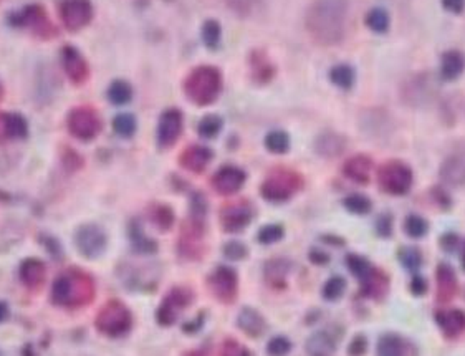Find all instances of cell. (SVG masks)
I'll return each instance as SVG.
<instances>
[{"label": "cell", "instance_id": "cell-6", "mask_svg": "<svg viewBox=\"0 0 465 356\" xmlns=\"http://www.w3.org/2000/svg\"><path fill=\"white\" fill-rule=\"evenodd\" d=\"M302 188V177L290 169H277L263 181L260 192L269 202H285Z\"/></svg>", "mask_w": 465, "mask_h": 356}, {"label": "cell", "instance_id": "cell-24", "mask_svg": "<svg viewBox=\"0 0 465 356\" xmlns=\"http://www.w3.org/2000/svg\"><path fill=\"white\" fill-rule=\"evenodd\" d=\"M439 326L447 337H457L465 330V313L460 310H444L435 315Z\"/></svg>", "mask_w": 465, "mask_h": 356}, {"label": "cell", "instance_id": "cell-20", "mask_svg": "<svg viewBox=\"0 0 465 356\" xmlns=\"http://www.w3.org/2000/svg\"><path fill=\"white\" fill-rule=\"evenodd\" d=\"M336 343H338L336 335L328 330H322L307 339L304 348H307L308 356H333L336 351Z\"/></svg>", "mask_w": 465, "mask_h": 356}, {"label": "cell", "instance_id": "cell-53", "mask_svg": "<svg viewBox=\"0 0 465 356\" xmlns=\"http://www.w3.org/2000/svg\"><path fill=\"white\" fill-rule=\"evenodd\" d=\"M10 113H0V144H3L10 138V126H9Z\"/></svg>", "mask_w": 465, "mask_h": 356}, {"label": "cell", "instance_id": "cell-26", "mask_svg": "<svg viewBox=\"0 0 465 356\" xmlns=\"http://www.w3.org/2000/svg\"><path fill=\"white\" fill-rule=\"evenodd\" d=\"M238 326L245 331L250 337H260L265 331V320L262 318L260 313H257L252 308H244L237 318Z\"/></svg>", "mask_w": 465, "mask_h": 356}, {"label": "cell", "instance_id": "cell-30", "mask_svg": "<svg viewBox=\"0 0 465 356\" xmlns=\"http://www.w3.org/2000/svg\"><path fill=\"white\" fill-rule=\"evenodd\" d=\"M130 239L134 250L139 252V254H152V252L158 250V244L147 237V235L144 234V230L136 222L131 224L130 227Z\"/></svg>", "mask_w": 465, "mask_h": 356}, {"label": "cell", "instance_id": "cell-8", "mask_svg": "<svg viewBox=\"0 0 465 356\" xmlns=\"http://www.w3.org/2000/svg\"><path fill=\"white\" fill-rule=\"evenodd\" d=\"M378 181H380L381 188L388 194L404 196V194L409 192L414 177L409 166L401 163V161H389V163L381 166Z\"/></svg>", "mask_w": 465, "mask_h": 356}, {"label": "cell", "instance_id": "cell-38", "mask_svg": "<svg viewBox=\"0 0 465 356\" xmlns=\"http://www.w3.org/2000/svg\"><path fill=\"white\" fill-rule=\"evenodd\" d=\"M136 128H138V123H136L134 116L130 113H121L113 119V130L121 138H131L136 132Z\"/></svg>", "mask_w": 465, "mask_h": 356}, {"label": "cell", "instance_id": "cell-37", "mask_svg": "<svg viewBox=\"0 0 465 356\" xmlns=\"http://www.w3.org/2000/svg\"><path fill=\"white\" fill-rule=\"evenodd\" d=\"M404 230L409 237L422 239L427 234V230H429V224L421 215L411 214L407 215L404 221Z\"/></svg>", "mask_w": 465, "mask_h": 356}, {"label": "cell", "instance_id": "cell-19", "mask_svg": "<svg viewBox=\"0 0 465 356\" xmlns=\"http://www.w3.org/2000/svg\"><path fill=\"white\" fill-rule=\"evenodd\" d=\"M20 280L30 290H40L47 279V267L40 259H25L20 264Z\"/></svg>", "mask_w": 465, "mask_h": 356}, {"label": "cell", "instance_id": "cell-50", "mask_svg": "<svg viewBox=\"0 0 465 356\" xmlns=\"http://www.w3.org/2000/svg\"><path fill=\"white\" fill-rule=\"evenodd\" d=\"M230 8L240 15H249L260 0H227Z\"/></svg>", "mask_w": 465, "mask_h": 356}, {"label": "cell", "instance_id": "cell-52", "mask_svg": "<svg viewBox=\"0 0 465 356\" xmlns=\"http://www.w3.org/2000/svg\"><path fill=\"white\" fill-rule=\"evenodd\" d=\"M459 244H460L459 235L452 234V232L444 234L442 237H440V247H442L446 252H451V254H454L457 248H459Z\"/></svg>", "mask_w": 465, "mask_h": 356}, {"label": "cell", "instance_id": "cell-13", "mask_svg": "<svg viewBox=\"0 0 465 356\" xmlns=\"http://www.w3.org/2000/svg\"><path fill=\"white\" fill-rule=\"evenodd\" d=\"M61 65L68 80L75 85H83L90 78V65L86 58L75 47L67 45L61 50Z\"/></svg>", "mask_w": 465, "mask_h": 356}, {"label": "cell", "instance_id": "cell-49", "mask_svg": "<svg viewBox=\"0 0 465 356\" xmlns=\"http://www.w3.org/2000/svg\"><path fill=\"white\" fill-rule=\"evenodd\" d=\"M287 270H288L287 264L283 262V260H273V262H270L269 265H267L265 275L270 281H273V280H278L277 275H280V279H283V275H285Z\"/></svg>", "mask_w": 465, "mask_h": 356}, {"label": "cell", "instance_id": "cell-27", "mask_svg": "<svg viewBox=\"0 0 465 356\" xmlns=\"http://www.w3.org/2000/svg\"><path fill=\"white\" fill-rule=\"evenodd\" d=\"M315 149L318 155L324 157H335L343 152L344 139L335 132H323L315 143Z\"/></svg>", "mask_w": 465, "mask_h": 356}, {"label": "cell", "instance_id": "cell-23", "mask_svg": "<svg viewBox=\"0 0 465 356\" xmlns=\"http://www.w3.org/2000/svg\"><path fill=\"white\" fill-rule=\"evenodd\" d=\"M250 72L255 81L258 83H269L275 75V66L267 57L265 52L262 50H255L250 55Z\"/></svg>", "mask_w": 465, "mask_h": 356}, {"label": "cell", "instance_id": "cell-15", "mask_svg": "<svg viewBox=\"0 0 465 356\" xmlns=\"http://www.w3.org/2000/svg\"><path fill=\"white\" fill-rule=\"evenodd\" d=\"M252 217L254 214L250 206L245 202H237V204H230L222 210L220 224L227 232H240L249 226Z\"/></svg>", "mask_w": 465, "mask_h": 356}, {"label": "cell", "instance_id": "cell-56", "mask_svg": "<svg viewBox=\"0 0 465 356\" xmlns=\"http://www.w3.org/2000/svg\"><path fill=\"white\" fill-rule=\"evenodd\" d=\"M411 292L414 295H424L427 292V281L422 277H414L413 284H411Z\"/></svg>", "mask_w": 465, "mask_h": 356}, {"label": "cell", "instance_id": "cell-60", "mask_svg": "<svg viewBox=\"0 0 465 356\" xmlns=\"http://www.w3.org/2000/svg\"><path fill=\"white\" fill-rule=\"evenodd\" d=\"M186 356H207V355H204L203 351H191V353H187Z\"/></svg>", "mask_w": 465, "mask_h": 356}, {"label": "cell", "instance_id": "cell-44", "mask_svg": "<svg viewBox=\"0 0 465 356\" xmlns=\"http://www.w3.org/2000/svg\"><path fill=\"white\" fill-rule=\"evenodd\" d=\"M283 227L278 226V224H269V226H263L257 234V240L263 246H269V244L278 242L280 239L283 237Z\"/></svg>", "mask_w": 465, "mask_h": 356}, {"label": "cell", "instance_id": "cell-47", "mask_svg": "<svg viewBox=\"0 0 465 356\" xmlns=\"http://www.w3.org/2000/svg\"><path fill=\"white\" fill-rule=\"evenodd\" d=\"M224 255L230 260H242L247 255V247L242 242L232 240V242L225 244L224 247Z\"/></svg>", "mask_w": 465, "mask_h": 356}, {"label": "cell", "instance_id": "cell-7", "mask_svg": "<svg viewBox=\"0 0 465 356\" xmlns=\"http://www.w3.org/2000/svg\"><path fill=\"white\" fill-rule=\"evenodd\" d=\"M67 126L70 135L80 141H92L100 135L103 123L93 106H78L70 111Z\"/></svg>", "mask_w": 465, "mask_h": 356}, {"label": "cell", "instance_id": "cell-45", "mask_svg": "<svg viewBox=\"0 0 465 356\" xmlns=\"http://www.w3.org/2000/svg\"><path fill=\"white\" fill-rule=\"evenodd\" d=\"M9 126H10V138L12 139L25 138V136L28 135V123L22 115L10 113Z\"/></svg>", "mask_w": 465, "mask_h": 356}, {"label": "cell", "instance_id": "cell-11", "mask_svg": "<svg viewBox=\"0 0 465 356\" xmlns=\"http://www.w3.org/2000/svg\"><path fill=\"white\" fill-rule=\"evenodd\" d=\"M183 113L176 108H169L161 115L158 124V144L161 148H171L174 146L176 141L179 139L180 132H183Z\"/></svg>", "mask_w": 465, "mask_h": 356}, {"label": "cell", "instance_id": "cell-61", "mask_svg": "<svg viewBox=\"0 0 465 356\" xmlns=\"http://www.w3.org/2000/svg\"><path fill=\"white\" fill-rule=\"evenodd\" d=\"M462 267L465 270V242H464V250H462Z\"/></svg>", "mask_w": 465, "mask_h": 356}, {"label": "cell", "instance_id": "cell-9", "mask_svg": "<svg viewBox=\"0 0 465 356\" xmlns=\"http://www.w3.org/2000/svg\"><path fill=\"white\" fill-rule=\"evenodd\" d=\"M75 246L86 259H96L108 246V237H106V232L96 224H85L75 232Z\"/></svg>", "mask_w": 465, "mask_h": 356}, {"label": "cell", "instance_id": "cell-46", "mask_svg": "<svg viewBox=\"0 0 465 356\" xmlns=\"http://www.w3.org/2000/svg\"><path fill=\"white\" fill-rule=\"evenodd\" d=\"M291 350V343L290 339L285 337H275L269 342V346H267V353L270 356H287Z\"/></svg>", "mask_w": 465, "mask_h": 356}, {"label": "cell", "instance_id": "cell-12", "mask_svg": "<svg viewBox=\"0 0 465 356\" xmlns=\"http://www.w3.org/2000/svg\"><path fill=\"white\" fill-rule=\"evenodd\" d=\"M192 295L186 288H174L172 292L164 298V301L158 310V322L163 326H171L172 323L178 320V315L183 312L186 306L191 304Z\"/></svg>", "mask_w": 465, "mask_h": 356}, {"label": "cell", "instance_id": "cell-48", "mask_svg": "<svg viewBox=\"0 0 465 356\" xmlns=\"http://www.w3.org/2000/svg\"><path fill=\"white\" fill-rule=\"evenodd\" d=\"M222 356H250V351L236 339H227L222 345Z\"/></svg>", "mask_w": 465, "mask_h": 356}, {"label": "cell", "instance_id": "cell-55", "mask_svg": "<svg viewBox=\"0 0 465 356\" xmlns=\"http://www.w3.org/2000/svg\"><path fill=\"white\" fill-rule=\"evenodd\" d=\"M366 351V339L363 337H356L349 345V355L361 356Z\"/></svg>", "mask_w": 465, "mask_h": 356}, {"label": "cell", "instance_id": "cell-33", "mask_svg": "<svg viewBox=\"0 0 465 356\" xmlns=\"http://www.w3.org/2000/svg\"><path fill=\"white\" fill-rule=\"evenodd\" d=\"M133 98V88L131 85L125 80H116L110 85L108 88V99L113 105H126Z\"/></svg>", "mask_w": 465, "mask_h": 356}, {"label": "cell", "instance_id": "cell-62", "mask_svg": "<svg viewBox=\"0 0 465 356\" xmlns=\"http://www.w3.org/2000/svg\"><path fill=\"white\" fill-rule=\"evenodd\" d=\"M3 99V86H2V83H0V101H2Z\"/></svg>", "mask_w": 465, "mask_h": 356}, {"label": "cell", "instance_id": "cell-21", "mask_svg": "<svg viewBox=\"0 0 465 356\" xmlns=\"http://www.w3.org/2000/svg\"><path fill=\"white\" fill-rule=\"evenodd\" d=\"M373 171V161L368 156L358 155L348 159L343 166V172L348 179L358 182V184H368Z\"/></svg>", "mask_w": 465, "mask_h": 356}, {"label": "cell", "instance_id": "cell-39", "mask_svg": "<svg viewBox=\"0 0 465 356\" xmlns=\"http://www.w3.org/2000/svg\"><path fill=\"white\" fill-rule=\"evenodd\" d=\"M222 130V119L217 115H207L200 119L197 131L205 139H212L219 135Z\"/></svg>", "mask_w": 465, "mask_h": 356}, {"label": "cell", "instance_id": "cell-18", "mask_svg": "<svg viewBox=\"0 0 465 356\" xmlns=\"http://www.w3.org/2000/svg\"><path fill=\"white\" fill-rule=\"evenodd\" d=\"M212 157L214 152L211 148L194 144V146H189L184 149V152L179 157V163L184 169H187V171L203 172L212 161Z\"/></svg>", "mask_w": 465, "mask_h": 356}, {"label": "cell", "instance_id": "cell-3", "mask_svg": "<svg viewBox=\"0 0 465 356\" xmlns=\"http://www.w3.org/2000/svg\"><path fill=\"white\" fill-rule=\"evenodd\" d=\"M222 90V75L216 66H197L187 75L184 81V91L187 98L197 106L212 105L219 98Z\"/></svg>", "mask_w": 465, "mask_h": 356}, {"label": "cell", "instance_id": "cell-51", "mask_svg": "<svg viewBox=\"0 0 465 356\" xmlns=\"http://www.w3.org/2000/svg\"><path fill=\"white\" fill-rule=\"evenodd\" d=\"M376 230L381 237H389L393 232V219L389 214H382L376 221Z\"/></svg>", "mask_w": 465, "mask_h": 356}, {"label": "cell", "instance_id": "cell-57", "mask_svg": "<svg viewBox=\"0 0 465 356\" xmlns=\"http://www.w3.org/2000/svg\"><path fill=\"white\" fill-rule=\"evenodd\" d=\"M310 260L316 265H323L330 262V255L324 254L323 250H318V248H313V250L310 252Z\"/></svg>", "mask_w": 465, "mask_h": 356}, {"label": "cell", "instance_id": "cell-43", "mask_svg": "<svg viewBox=\"0 0 465 356\" xmlns=\"http://www.w3.org/2000/svg\"><path fill=\"white\" fill-rule=\"evenodd\" d=\"M344 290H347V280L343 277H331L327 284L323 285V297L327 300H338V298L343 295Z\"/></svg>", "mask_w": 465, "mask_h": 356}, {"label": "cell", "instance_id": "cell-35", "mask_svg": "<svg viewBox=\"0 0 465 356\" xmlns=\"http://www.w3.org/2000/svg\"><path fill=\"white\" fill-rule=\"evenodd\" d=\"M343 206L347 207L348 212L356 215L369 214L373 209V202L369 201V197L363 196V194H349L348 197L343 199Z\"/></svg>", "mask_w": 465, "mask_h": 356}, {"label": "cell", "instance_id": "cell-54", "mask_svg": "<svg viewBox=\"0 0 465 356\" xmlns=\"http://www.w3.org/2000/svg\"><path fill=\"white\" fill-rule=\"evenodd\" d=\"M442 2L444 10L451 12V14H462L465 8V0H440Z\"/></svg>", "mask_w": 465, "mask_h": 356}, {"label": "cell", "instance_id": "cell-29", "mask_svg": "<svg viewBox=\"0 0 465 356\" xmlns=\"http://www.w3.org/2000/svg\"><path fill=\"white\" fill-rule=\"evenodd\" d=\"M378 356H407V343L397 335H384L378 342Z\"/></svg>", "mask_w": 465, "mask_h": 356}, {"label": "cell", "instance_id": "cell-14", "mask_svg": "<svg viewBox=\"0 0 465 356\" xmlns=\"http://www.w3.org/2000/svg\"><path fill=\"white\" fill-rule=\"evenodd\" d=\"M245 179L247 174L240 168H237V166H224V168H220L219 171L214 174L212 186L219 194L230 196V194H236L242 189V186L245 184Z\"/></svg>", "mask_w": 465, "mask_h": 356}, {"label": "cell", "instance_id": "cell-4", "mask_svg": "<svg viewBox=\"0 0 465 356\" xmlns=\"http://www.w3.org/2000/svg\"><path fill=\"white\" fill-rule=\"evenodd\" d=\"M10 23L14 27L27 28V30H30L32 35H35L40 40H52L59 33L40 3H30V6L23 7L22 10L12 14Z\"/></svg>", "mask_w": 465, "mask_h": 356}, {"label": "cell", "instance_id": "cell-5", "mask_svg": "<svg viewBox=\"0 0 465 356\" xmlns=\"http://www.w3.org/2000/svg\"><path fill=\"white\" fill-rule=\"evenodd\" d=\"M131 323H133V320H131L130 310L119 300H110L98 312L96 320H94L98 331H101L103 335L111 338L126 335L131 328Z\"/></svg>", "mask_w": 465, "mask_h": 356}, {"label": "cell", "instance_id": "cell-42", "mask_svg": "<svg viewBox=\"0 0 465 356\" xmlns=\"http://www.w3.org/2000/svg\"><path fill=\"white\" fill-rule=\"evenodd\" d=\"M399 260L404 265L407 270H417L422 265V254L419 248L415 247H402L399 250Z\"/></svg>", "mask_w": 465, "mask_h": 356}, {"label": "cell", "instance_id": "cell-36", "mask_svg": "<svg viewBox=\"0 0 465 356\" xmlns=\"http://www.w3.org/2000/svg\"><path fill=\"white\" fill-rule=\"evenodd\" d=\"M265 148L269 149L270 152H275V155H283V152L288 151L290 148V139H288V135L285 131H270L269 135L265 136Z\"/></svg>", "mask_w": 465, "mask_h": 356}, {"label": "cell", "instance_id": "cell-2", "mask_svg": "<svg viewBox=\"0 0 465 356\" xmlns=\"http://www.w3.org/2000/svg\"><path fill=\"white\" fill-rule=\"evenodd\" d=\"M94 298V284L92 277L80 268H70L56 277L52 288V300L59 306L81 308L92 304Z\"/></svg>", "mask_w": 465, "mask_h": 356}, {"label": "cell", "instance_id": "cell-10", "mask_svg": "<svg viewBox=\"0 0 465 356\" xmlns=\"http://www.w3.org/2000/svg\"><path fill=\"white\" fill-rule=\"evenodd\" d=\"M60 19L68 32H80L93 19V6L90 0H63L60 6Z\"/></svg>", "mask_w": 465, "mask_h": 356}, {"label": "cell", "instance_id": "cell-41", "mask_svg": "<svg viewBox=\"0 0 465 356\" xmlns=\"http://www.w3.org/2000/svg\"><path fill=\"white\" fill-rule=\"evenodd\" d=\"M151 221L161 230H167L174 224V212L167 206H154V209L151 210Z\"/></svg>", "mask_w": 465, "mask_h": 356}, {"label": "cell", "instance_id": "cell-17", "mask_svg": "<svg viewBox=\"0 0 465 356\" xmlns=\"http://www.w3.org/2000/svg\"><path fill=\"white\" fill-rule=\"evenodd\" d=\"M440 179L454 188H465V149L454 152L440 166Z\"/></svg>", "mask_w": 465, "mask_h": 356}, {"label": "cell", "instance_id": "cell-58", "mask_svg": "<svg viewBox=\"0 0 465 356\" xmlns=\"http://www.w3.org/2000/svg\"><path fill=\"white\" fill-rule=\"evenodd\" d=\"M63 163L67 164V166H68V163H72V164H70L68 169H78L81 166V157L78 156L76 152L68 151V156L63 157Z\"/></svg>", "mask_w": 465, "mask_h": 356}, {"label": "cell", "instance_id": "cell-16", "mask_svg": "<svg viewBox=\"0 0 465 356\" xmlns=\"http://www.w3.org/2000/svg\"><path fill=\"white\" fill-rule=\"evenodd\" d=\"M211 287L222 301H232L237 292V273L230 267H219L211 277Z\"/></svg>", "mask_w": 465, "mask_h": 356}, {"label": "cell", "instance_id": "cell-28", "mask_svg": "<svg viewBox=\"0 0 465 356\" xmlns=\"http://www.w3.org/2000/svg\"><path fill=\"white\" fill-rule=\"evenodd\" d=\"M437 285H439V300L447 301L454 297L457 281L455 273L448 265H439L437 268Z\"/></svg>", "mask_w": 465, "mask_h": 356}, {"label": "cell", "instance_id": "cell-22", "mask_svg": "<svg viewBox=\"0 0 465 356\" xmlns=\"http://www.w3.org/2000/svg\"><path fill=\"white\" fill-rule=\"evenodd\" d=\"M465 68V58L459 50H448L440 60V77L446 81H454Z\"/></svg>", "mask_w": 465, "mask_h": 356}, {"label": "cell", "instance_id": "cell-59", "mask_svg": "<svg viewBox=\"0 0 465 356\" xmlns=\"http://www.w3.org/2000/svg\"><path fill=\"white\" fill-rule=\"evenodd\" d=\"M7 317H9V306L6 301H0V323L7 320Z\"/></svg>", "mask_w": 465, "mask_h": 356}, {"label": "cell", "instance_id": "cell-40", "mask_svg": "<svg viewBox=\"0 0 465 356\" xmlns=\"http://www.w3.org/2000/svg\"><path fill=\"white\" fill-rule=\"evenodd\" d=\"M220 35H222V28L219 22L216 20H205L203 25V40L205 43V47L216 50L220 43Z\"/></svg>", "mask_w": 465, "mask_h": 356}, {"label": "cell", "instance_id": "cell-1", "mask_svg": "<svg viewBox=\"0 0 465 356\" xmlns=\"http://www.w3.org/2000/svg\"><path fill=\"white\" fill-rule=\"evenodd\" d=\"M348 10V0H315L304 17V25L311 39L323 47H333L343 41Z\"/></svg>", "mask_w": 465, "mask_h": 356}, {"label": "cell", "instance_id": "cell-31", "mask_svg": "<svg viewBox=\"0 0 465 356\" xmlns=\"http://www.w3.org/2000/svg\"><path fill=\"white\" fill-rule=\"evenodd\" d=\"M330 80L335 86H338L341 90H349L353 88L356 80V73L353 70V66L349 65H335L330 70Z\"/></svg>", "mask_w": 465, "mask_h": 356}, {"label": "cell", "instance_id": "cell-32", "mask_svg": "<svg viewBox=\"0 0 465 356\" xmlns=\"http://www.w3.org/2000/svg\"><path fill=\"white\" fill-rule=\"evenodd\" d=\"M347 265H348L349 272H351L355 277H358L361 284L368 280L369 277H371L373 273L376 272L373 268V265L369 264L368 260L364 259V257L356 255V254H349L347 257Z\"/></svg>", "mask_w": 465, "mask_h": 356}, {"label": "cell", "instance_id": "cell-34", "mask_svg": "<svg viewBox=\"0 0 465 356\" xmlns=\"http://www.w3.org/2000/svg\"><path fill=\"white\" fill-rule=\"evenodd\" d=\"M366 27L369 30H373L374 33H384L388 32L389 28V14L384 10V8H371V10L366 14Z\"/></svg>", "mask_w": 465, "mask_h": 356}, {"label": "cell", "instance_id": "cell-25", "mask_svg": "<svg viewBox=\"0 0 465 356\" xmlns=\"http://www.w3.org/2000/svg\"><path fill=\"white\" fill-rule=\"evenodd\" d=\"M434 88H435L434 83H431L429 78L424 77V75H417V77L411 78V80L407 81L404 93L407 95V98L413 99V101L415 99V97H417V101H426V99H429L432 97Z\"/></svg>", "mask_w": 465, "mask_h": 356}]
</instances>
